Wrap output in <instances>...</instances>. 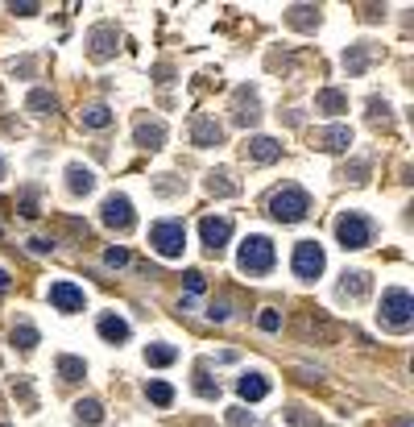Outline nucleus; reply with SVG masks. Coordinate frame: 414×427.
<instances>
[{
    "label": "nucleus",
    "instance_id": "f257e3e1",
    "mask_svg": "<svg viewBox=\"0 0 414 427\" xmlns=\"http://www.w3.org/2000/svg\"><path fill=\"white\" fill-rule=\"evenodd\" d=\"M382 324L390 328V332H406L414 324V299L411 291H402V287H390L386 295H382Z\"/></svg>",
    "mask_w": 414,
    "mask_h": 427
},
{
    "label": "nucleus",
    "instance_id": "f03ea898",
    "mask_svg": "<svg viewBox=\"0 0 414 427\" xmlns=\"http://www.w3.org/2000/svg\"><path fill=\"white\" fill-rule=\"evenodd\" d=\"M307 212H311V195H307L303 187H282V191L270 199V216H274L278 224H299Z\"/></svg>",
    "mask_w": 414,
    "mask_h": 427
},
{
    "label": "nucleus",
    "instance_id": "7ed1b4c3",
    "mask_svg": "<svg viewBox=\"0 0 414 427\" xmlns=\"http://www.w3.org/2000/svg\"><path fill=\"white\" fill-rule=\"evenodd\" d=\"M274 262H278V253H274V241L270 237H245V245H241V257H236V266L245 270V274H270L274 270Z\"/></svg>",
    "mask_w": 414,
    "mask_h": 427
},
{
    "label": "nucleus",
    "instance_id": "20e7f679",
    "mask_svg": "<svg viewBox=\"0 0 414 427\" xmlns=\"http://www.w3.org/2000/svg\"><path fill=\"white\" fill-rule=\"evenodd\" d=\"M336 241L344 249H369L373 245V220L365 212H344L336 220Z\"/></svg>",
    "mask_w": 414,
    "mask_h": 427
},
{
    "label": "nucleus",
    "instance_id": "39448f33",
    "mask_svg": "<svg viewBox=\"0 0 414 427\" xmlns=\"http://www.w3.org/2000/svg\"><path fill=\"white\" fill-rule=\"evenodd\" d=\"M149 245H153V253H162V257H182V249H187V228H182V220H158V224L149 228Z\"/></svg>",
    "mask_w": 414,
    "mask_h": 427
},
{
    "label": "nucleus",
    "instance_id": "423d86ee",
    "mask_svg": "<svg viewBox=\"0 0 414 427\" xmlns=\"http://www.w3.org/2000/svg\"><path fill=\"white\" fill-rule=\"evenodd\" d=\"M290 266H294V274H299L303 282H315V278L323 274V266H328V257H323V245H319V241H299V245H294V257H290Z\"/></svg>",
    "mask_w": 414,
    "mask_h": 427
},
{
    "label": "nucleus",
    "instance_id": "0eeeda50",
    "mask_svg": "<svg viewBox=\"0 0 414 427\" xmlns=\"http://www.w3.org/2000/svg\"><path fill=\"white\" fill-rule=\"evenodd\" d=\"M100 220H104L108 228H116V233H129V228H133V203H129V195L112 191V195L104 199V208H100Z\"/></svg>",
    "mask_w": 414,
    "mask_h": 427
},
{
    "label": "nucleus",
    "instance_id": "6e6552de",
    "mask_svg": "<svg viewBox=\"0 0 414 427\" xmlns=\"http://www.w3.org/2000/svg\"><path fill=\"white\" fill-rule=\"evenodd\" d=\"M116 46H120V33H116L112 25H95V29L87 33V54H91L95 62L112 58V54H116Z\"/></svg>",
    "mask_w": 414,
    "mask_h": 427
},
{
    "label": "nucleus",
    "instance_id": "1a4fd4ad",
    "mask_svg": "<svg viewBox=\"0 0 414 427\" xmlns=\"http://www.w3.org/2000/svg\"><path fill=\"white\" fill-rule=\"evenodd\" d=\"M199 237H203L207 253H220V249L228 245V237H232V220H228V216H207V220L199 224Z\"/></svg>",
    "mask_w": 414,
    "mask_h": 427
},
{
    "label": "nucleus",
    "instance_id": "9d476101",
    "mask_svg": "<svg viewBox=\"0 0 414 427\" xmlns=\"http://www.w3.org/2000/svg\"><path fill=\"white\" fill-rule=\"evenodd\" d=\"M50 303H54L58 311H83L87 295H83V287H75V282H54V287H50Z\"/></svg>",
    "mask_w": 414,
    "mask_h": 427
},
{
    "label": "nucleus",
    "instance_id": "9b49d317",
    "mask_svg": "<svg viewBox=\"0 0 414 427\" xmlns=\"http://www.w3.org/2000/svg\"><path fill=\"white\" fill-rule=\"evenodd\" d=\"M315 145H319L323 154H344V149L352 145V129H348V125H332V129H323V133L315 137Z\"/></svg>",
    "mask_w": 414,
    "mask_h": 427
},
{
    "label": "nucleus",
    "instance_id": "f8f14e48",
    "mask_svg": "<svg viewBox=\"0 0 414 427\" xmlns=\"http://www.w3.org/2000/svg\"><path fill=\"white\" fill-rule=\"evenodd\" d=\"M220 137H224V129H220L211 116H195V125H191V141H195L199 149H207V145H220Z\"/></svg>",
    "mask_w": 414,
    "mask_h": 427
},
{
    "label": "nucleus",
    "instance_id": "ddd939ff",
    "mask_svg": "<svg viewBox=\"0 0 414 427\" xmlns=\"http://www.w3.org/2000/svg\"><path fill=\"white\" fill-rule=\"evenodd\" d=\"M245 158H253V162H278V158H282V145H278L274 137H249V141H245Z\"/></svg>",
    "mask_w": 414,
    "mask_h": 427
},
{
    "label": "nucleus",
    "instance_id": "4468645a",
    "mask_svg": "<svg viewBox=\"0 0 414 427\" xmlns=\"http://www.w3.org/2000/svg\"><path fill=\"white\" fill-rule=\"evenodd\" d=\"M257 91L253 87H241L236 91V125H257Z\"/></svg>",
    "mask_w": 414,
    "mask_h": 427
},
{
    "label": "nucleus",
    "instance_id": "2eb2a0df",
    "mask_svg": "<svg viewBox=\"0 0 414 427\" xmlns=\"http://www.w3.org/2000/svg\"><path fill=\"white\" fill-rule=\"evenodd\" d=\"M236 394H241L245 403H261V399L270 394V382H265L261 374H245V378L236 382Z\"/></svg>",
    "mask_w": 414,
    "mask_h": 427
},
{
    "label": "nucleus",
    "instance_id": "dca6fc26",
    "mask_svg": "<svg viewBox=\"0 0 414 427\" xmlns=\"http://www.w3.org/2000/svg\"><path fill=\"white\" fill-rule=\"evenodd\" d=\"M369 58H373V46H369V42H357V46L344 50V71H348V75H361V71L369 66Z\"/></svg>",
    "mask_w": 414,
    "mask_h": 427
},
{
    "label": "nucleus",
    "instance_id": "f3484780",
    "mask_svg": "<svg viewBox=\"0 0 414 427\" xmlns=\"http://www.w3.org/2000/svg\"><path fill=\"white\" fill-rule=\"evenodd\" d=\"M315 112H328V116L348 112V96H344V91H336V87H323V91L315 96Z\"/></svg>",
    "mask_w": 414,
    "mask_h": 427
},
{
    "label": "nucleus",
    "instance_id": "a211bd4d",
    "mask_svg": "<svg viewBox=\"0 0 414 427\" xmlns=\"http://www.w3.org/2000/svg\"><path fill=\"white\" fill-rule=\"evenodd\" d=\"M162 141H166V125H162V120H141V125H137V145L162 149Z\"/></svg>",
    "mask_w": 414,
    "mask_h": 427
},
{
    "label": "nucleus",
    "instance_id": "6ab92c4d",
    "mask_svg": "<svg viewBox=\"0 0 414 427\" xmlns=\"http://www.w3.org/2000/svg\"><path fill=\"white\" fill-rule=\"evenodd\" d=\"M66 187H70L75 195H91V191H95V174L75 162V166H66Z\"/></svg>",
    "mask_w": 414,
    "mask_h": 427
},
{
    "label": "nucleus",
    "instance_id": "aec40b11",
    "mask_svg": "<svg viewBox=\"0 0 414 427\" xmlns=\"http://www.w3.org/2000/svg\"><path fill=\"white\" fill-rule=\"evenodd\" d=\"M100 336H104L108 345H124V340H129V324H124L120 316H100Z\"/></svg>",
    "mask_w": 414,
    "mask_h": 427
},
{
    "label": "nucleus",
    "instance_id": "412c9836",
    "mask_svg": "<svg viewBox=\"0 0 414 427\" xmlns=\"http://www.w3.org/2000/svg\"><path fill=\"white\" fill-rule=\"evenodd\" d=\"M340 295H344V299H365V295H369V274H365V270H352V274H344V282H340Z\"/></svg>",
    "mask_w": 414,
    "mask_h": 427
},
{
    "label": "nucleus",
    "instance_id": "4be33fe9",
    "mask_svg": "<svg viewBox=\"0 0 414 427\" xmlns=\"http://www.w3.org/2000/svg\"><path fill=\"white\" fill-rule=\"evenodd\" d=\"M79 120H83L87 129H108V125H112V112H108V104H87V108L79 112Z\"/></svg>",
    "mask_w": 414,
    "mask_h": 427
},
{
    "label": "nucleus",
    "instance_id": "5701e85b",
    "mask_svg": "<svg viewBox=\"0 0 414 427\" xmlns=\"http://www.w3.org/2000/svg\"><path fill=\"white\" fill-rule=\"evenodd\" d=\"M174 361H178V349H174V345H149V349H145V365H158V370H162V365H174Z\"/></svg>",
    "mask_w": 414,
    "mask_h": 427
},
{
    "label": "nucleus",
    "instance_id": "b1692460",
    "mask_svg": "<svg viewBox=\"0 0 414 427\" xmlns=\"http://www.w3.org/2000/svg\"><path fill=\"white\" fill-rule=\"evenodd\" d=\"M87 374V361L83 357H58V378L62 382H79Z\"/></svg>",
    "mask_w": 414,
    "mask_h": 427
},
{
    "label": "nucleus",
    "instance_id": "393cba45",
    "mask_svg": "<svg viewBox=\"0 0 414 427\" xmlns=\"http://www.w3.org/2000/svg\"><path fill=\"white\" fill-rule=\"evenodd\" d=\"M286 21L299 25V29H311V25L319 21V8H311V4H294V8L286 12Z\"/></svg>",
    "mask_w": 414,
    "mask_h": 427
},
{
    "label": "nucleus",
    "instance_id": "a878e982",
    "mask_svg": "<svg viewBox=\"0 0 414 427\" xmlns=\"http://www.w3.org/2000/svg\"><path fill=\"white\" fill-rule=\"evenodd\" d=\"M25 108H29V112H37V116H46V112H54V96H50L46 87H33V91H29V100H25Z\"/></svg>",
    "mask_w": 414,
    "mask_h": 427
},
{
    "label": "nucleus",
    "instance_id": "bb28decb",
    "mask_svg": "<svg viewBox=\"0 0 414 427\" xmlns=\"http://www.w3.org/2000/svg\"><path fill=\"white\" fill-rule=\"evenodd\" d=\"M37 340H41V336H37L33 324H17V328H12V345H17V349L29 353V349H37Z\"/></svg>",
    "mask_w": 414,
    "mask_h": 427
},
{
    "label": "nucleus",
    "instance_id": "cd10ccee",
    "mask_svg": "<svg viewBox=\"0 0 414 427\" xmlns=\"http://www.w3.org/2000/svg\"><path fill=\"white\" fill-rule=\"evenodd\" d=\"M145 394H149V403H158V407H170V403H174V386H170V382H149Z\"/></svg>",
    "mask_w": 414,
    "mask_h": 427
},
{
    "label": "nucleus",
    "instance_id": "c85d7f7f",
    "mask_svg": "<svg viewBox=\"0 0 414 427\" xmlns=\"http://www.w3.org/2000/svg\"><path fill=\"white\" fill-rule=\"evenodd\" d=\"M75 415H79V424H100V419H104V407H100L95 399H83V403H75Z\"/></svg>",
    "mask_w": 414,
    "mask_h": 427
},
{
    "label": "nucleus",
    "instance_id": "c756f323",
    "mask_svg": "<svg viewBox=\"0 0 414 427\" xmlns=\"http://www.w3.org/2000/svg\"><path fill=\"white\" fill-rule=\"evenodd\" d=\"M207 191L211 195H236V183H228V174L216 170V174H207Z\"/></svg>",
    "mask_w": 414,
    "mask_h": 427
},
{
    "label": "nucleus",
    "instance_id": "7c9ffc66",
    "mask_svg": "<svg viewBox=\"0 0 414 427\" xmlns=\"http://www.w3.org/2000/svg\"><path fill=\"white\" fill-rule=\"evenodd\" d=\"M257 328H261V332H278V328H282V316H278L274 307H265V311L257 316Z\"/></svg>",
    "mask_w": 414,
    "mask_h": 427
},
{
    "label": "nucleus",
    "instance_id": "2f4dec72",
    "mask_svg": "<svg viewBox=\"0 0 414 427\" xmlns=\"http://www.w3.org/2000/svg\"><path fill=\"white\" fill-rule=\"evenodd\" d=\"M104 266H112V270L129 266V249H120V245H116V249H108V253H104Z\"/></svg>",
    "mask_w": 414,
    "mask_h": 427
},
{
    "label": "nucleus",
    "instance_id": "473e14b6",
    "mask_svg": "<svg viewBox=\"0 0 414 427\" xmlns=\"http://www.w3.org/2000/svg\"><path fill=\"white\" fill-rule=\"evenodd\" d=\"M228 424H232V427H249V424H253V415H249L245 407H232V411H228Z\"/></svg>",
    "mask_w": 414,
    "mask_h": 427
},
{
    "label": "nucleus",
    "instance_id": "72a5a7b5",
    "mask_svg": "<svg viewBox=\"0 0 414 427\" xmlns=\"http://www.w3.org/2000/svg\"><path fill=\"white\" fill-rule=\"evenodd\" d=\"M21 216H37V191H25V195H21Z\"/></svg>",
    "mask_w": 414,
    "mask_h": 427
},
{
    "label": "nucleus",
    "instance_id": "f704fd0d",
    "mask_svg": "<svg viewBox=\"0 0 414 427\" xmlns=\"http://www.w3.org/2000/svg\"><path fill=\"white\" fill-rule=\"evenodd\" d=\"M207 316H211V320H216V324H224V320H228V316H232V307H228V303H224V299H220V303H211V307H207Z\"/></svg>",
    "mask_w": 414,
    "mask_h": 427
},
{
    "label": "nucleus",
    "instance_id": "c9c22d12",
    "mask_svg": "<svg viewBox=\"0 0 414 427\" xmlns=\"http://www.w3.org/2000/svg\"><path fill=\"white\" fill-rule=\"evenodd\" d=\"M195 390H199L203 399H220V386H211V382H207L203 374H199V382H195Z\"/></svg>",
    "mask_w": 414,
    "mask_h": 427
},
{
    "label": "nucleus",
    "instance_id": "e433bc0d",
    "mask_svg": "<svg viewBox=\"0 0 414 427\" xmlns=\"http://www.w3.org/2000/svg\"><path fill=\"white\" fill-rule=\"evenodd\" d=\"M286 419H290L294 427H311V415H303V407H290V411H286Z\"/></svg>",
    "mask_w": 414,
    "mask_h": 427
},
{
    "label": "nucleus",
    "instance_id": "4c0bfd02",
    "mask_svg": "<svg viewBox=\"0 0 414 427\" xmlns=\"http://www.w3.org/2000/svg\"><path fill=\"white\" fill-rule=\"evenodd\" d=\"M187 291H191V295H199V291H203V274H199V270H191V274H187Z\"/></svg>",
    "mask_w": 414,
    "mask_h": 427
},
{
    "label": "nucleus",
    "instance_id": "58836bf2",
    "mask_svg": "<svg viewBox=\"0 0 414 427\" xmlns=\"http://www.w3.org/2000/svg\"><path fill=\"white\" fill-rule=\"evenodd\" d=\"M348 174H352V183H365V174H369V162H352V170H348Z\"/></svg>",
    "mask_w": 414,
    "mask_h": 427
},
{
    "label": "nucleus",
    "instance_id": "ea45409f",
    "mask_svg": "<svg viewBox=\"0 0 414 427\" xmlns=\"http://www.w3.org/2000/svg\"><path fill=\"white\" fill-rule=\"evenodd\" d=\"M29 249H33V253H50V249H54V245H50V241H46V237H33V241H29Z\"/></svg>",
    "mask_w": 414,
    "mask_h": 427
},
{
    "label": "nucleus",
    "instance_id": "a19ab883",
    "mask_svg": "<svg viewBox=\"0 0 414 427\" xmlns=\"http://www.w3.org/2000/svg\"><path fill=\"white\" fill-rule=\"evenodd\" d=\"M12 12H21V17H33V12H37V4H12Z\"/></svg>",
    "mask_w": 414,
    "mask_h": 427
},
{
    "label": "nucleus",
    "instance_id": "79ce46f5",
    "mask_svg": "<svg viewBox=\"0 0 414 427\" xmlns=\"http://www.w3.org/2000/svg\"><path fill=\"white\" fill-rule=\"evenodd\" d=\"M4 291H8V274L0 270V295H4Z\"/></svg>",
    "mask_w": 414,
    "mask_h": 427
},
{
    "label": "nucleus",
    "instance_id": "37998d69",
    "mask_svg": "<svg viewBox=\"0 0 414 427\" xmlns=\"http://www.w3.org/2000/svg\"><path fill=\"white\" fill-rule=\"evenodd\" d=\"M0 174H4V162H0Z\"/></svg>",
    "mask_w": 414,
    "mask_h": 427
},
{
    "label": "nucleus",
    "instance_id": "c03bdc74",
    "mask_svg": "<svg viewBox=\"0 0 414 427\" xmlns=\"http://www.w3.org/2000/svg\"><path fill=\"white\" fill-rule=\"evenodd\" d=\"M0 427H4V424H0Z\"/></svg>",
    "mask_w": 414,
    "mask_h": 427
}]
</instances>
